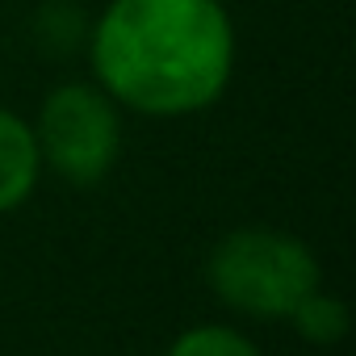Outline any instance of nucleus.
Returning a JSON list of instances; mask_svg holds the SVG:
<instances>
[{"label":"nucleus","instance_id":"3","mask_svg":"<svg viewBox=\"0 0 356 356\" xmlns=\"http://www.w3.org/2000/svg\"><path fill=\"white\" fill-rule=\"evenodd\" d=\"M38 155L72 185H97L122 155V118L105 88L59 84L38 109Z\"/></svg>","mask_w":356,"mask_h":356},{"label":"nucleus","instance_id":"1","mask_svg":"<svg viewBox=\"0 0 356 356\" xmlns=\"http://www.w3.org/2000/svg\"><path fill=\"white\" fill-rule=\"evenodd\" d=\"M97 84L134 113L210 109L235 72V26L222 0H109L88 30Z\"/></svg>","mask_w":356,"mask_h":356},{"label":"nucleus","instance_id":"7","mask_svg":"<svg viewBox=\"0 0 356 356\" xmlns=\"http://www.w3.org/2000/svg\"><path fill=\"white\" fill-rule=\"evenodd\" d=\"M38 34H42L47 47L72 51V47L88 34V26H84V13H80L76 5H67V0H55V5H47V9L38 13Z\"/></svg>","mask_w":356,"mask_h":356},{"label":"nucleus","instance_id":"5","mask_svg":"<svg viewBox=\"0 0 356 356\" xmlns=\"http://www.w3.org/2000/svg\"><path fill=\"white\" fill-rule=\"evenodd\" d=\"M289 318H293V327L302 331L306 343L331 348V343H339V339L348 335V306H343L335 293H327V289H310V293L293 306Z\"/></svg>","mask_w":356,"mask_h":356},{"label":"nucleus","instance_id":"6","mask_svg":"<svg viewBox=\"0 0 356 356\" xmlns=\"http://www.w3.org/2000/svg\"><path fill=\"white\" fill-rule=\"evenodd\" d=\"M163 356H260V348L235 327L202 323V327H189L185 335H176Z\"/></svg>","mask_w":356,"mask_h":356},{"label":"nucleus","instance_id":"4","mask_svg":"<svg viewBox=\"0 0 356 356\" xmlns=\"http://www.w3.org/2000/svg\"><path fill=\"white\" fill-rule=\"evenodd\" d=\"M38 172H42V155H38L34 126L13 109H0V214L17 210L34 193Z\"/></svg>","mask_w":356,"mask_h":356},{"label":"nucleus","instance_id":"2","mask_svg":"<svg viewBox=\"0 0 356 356\" xmlns=\"http://www.w3.org/2000/svg\"><path fill=\"white\" fill-rule=\"evenodd\" d=\"M206 277L231 310L252 318H289L293 306L318 289V260L285 231L243 227L210 252Z\"/></svg>","mask_w":356,"mask_h":356}]
</instances>
